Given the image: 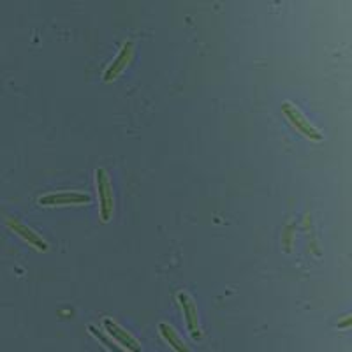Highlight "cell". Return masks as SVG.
Listing matches in <instances>:
<instances>
[{"instance_id": "1", "label": "cell", "mask_w": 352, "mask_h": 352, "mask_svg": "<svg viewBox=\"0 0 352 352\" xmlns=\"http://www.w3.org/2000/svg\"><path fill=\"white\" fill-rule=\"evenodd\" d=\"M96 178L100 201V220H102V222H109L113 213V204H115V201H113L111 180H109V175L102 168L97 169Z\"/></svg>"}, {"instance_id": "6", "label": "cell", "mask_w": 352, "mask_h": 352, "mask_svg": "<svg viewBox=\"0 0 352 352\" xmlns=\"http://www.w3.org/2000/svg\"><path fill=\"white\" fill-rule=\"evenodd\" d=\"M8 226L12 229V231L16 232V234H20L23 240H27L32 247H36L37 250H41V252H46V250H48V243L41 238V234H37L36 231H32L28 226L21 224L20 220L8 219Z\"/></svg>"}, {"instance_id": "7", "label": "cell", "mask_w": 352, "mask_h": 352, "mask_svg": "<svg viewBox=\"0 0 352 352\" xmlns=\"http://www.w3.org/2000/svg\"><path fill=\"white\" fill-rule=\"evenodd\" d=\"M132 50H134V43H132V41H127V43H125L124 46H122L120 53L116 55L115 60L111 62V65H109V67L106 69L104 81H113L116 76H118V74H120L122 71H124L125 65H127L129 60H131Z\"/></svg>"}, {"instance_id": "4", "label": "cell", "mask_w": 352, "mask_h": 352, "mask_svg": "<svg viewBox=\"0 0 352 352\" xmlns=\"http://www.w3.org/2000/svg\"><path fill=\"white\" fill-rule=\"evenodd\" d=\"M282 111H284V115L287 116L289 122H291V124L301 132V134H305L307 138L316 141L322 138L319 134V131H316V129L312 127V124H310V122H308L300 111H298L294 104H291V102H284V104H282Z\"/></svg>"}, {"instance_id": "3", "label": "cell", "mask_w": 352, "mask_h": 352, "mask_svg": "<svg viewBox=\"0 0 352 352\" xmlns=\"http://www.w3.org/2000/svg\"><path fill=\"white\" fill-rule=\"evenodd\" d=\"M92 201V196L78 190H60V192L44 194L39 197V204L43 206H60V204H85Z\"/></svg>"}, {"instance_id": "9", "label": "cell", "mask_w": 352, "mask_h": 352, "mask_svg": "<svg viewBox=\"0 0 352 352\" xmlns=\"http://www.w3.org/2000/svg\"><path fill=\"white\" fill-rule=\"evenodd\" d=\"M88 331L92 333V335L96 336L97 340H99L100 344L104 345V347L108 349V351H111V352H127L124 347H120V345L116 344V342H113L111 338H108V335H106V333L100 331L99 328H96V326H92V324L88 326Z\"/></svg>"}, {"instance_id": "2", "label": "cell", "mask_w": 352, "mask_h": 352, "mask_svg": "<svg viewBox=\"0 0 352 352\" xmlns=\"http://www.w3.org/2000/svg\"><path fill=\"white\" fill-rule=\"evenodd\" d=\"M178 301L182 305V310H184L185 316V322H187V328L190 336H192L194 340H201L203 338V331H201L199 326V319H197V308H196V301L190 294L187 292H178Z\"/></svg>"}, {"instance_id": "5", "label": "cell", "mask_w": 352, "mask_h": 352, "mask_svg": "<svg viewBox=\"0 0 352 352\" xmlns=\"http://www.w3.org/2000/svg\"><path fill=\"white\" fill-rule=\"evenodd\" d=\"M102 324H104L106 333H108L111 338H115L116 344L122 345V347H125V349H129V351H132V352H141L140 342H138L136 338L131 335V333L125 331L120 324H116L115 320L109 319L108 317V319L102 320Z\"/></svg>"}, {"instance_id": "8", "label": "cell", "mask_w": 352, "mask_h": 352, "mask_svg": "<svg viewBox=\"0 0 352 352\" xmlns=\"http://www.w3.org/2000/svg\"><path fill=\"white\" fill-rule=\"evenodd\" d=\"M159 333L160 336L168 342V345H171V349L175 352H190V349L184 344V340L178 336V333H176V329L173 328V326L166 324V322H160Z\"/></svg>"}]
</instances>
